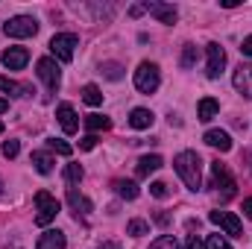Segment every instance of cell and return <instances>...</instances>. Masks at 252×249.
Wrapping results in <instances>:
<instances>
[{
    "label": "cell",
    "instance_id": "6da1fadb",
    "mask_svg": "<svg viewBox=\"0 0 252 249\" xmlns=\"http://www.w3.org/2000/svg\"><path fill=\"white\" fill-rule=\"evenodd\" d=\"M173 167L182 176V182L188 185V190H202V158L196 153H190V150L179 153L173 158Z\"/></svg>",
    "mask_w": 252,
    "mask_h": 249
},
{
    "label": "cell",
    "instance_id": "7a4b0ae2",
    "mask_svg": "<svg viewBox=\"0 0 252 249\" xmlns=\"http://www.w3.org/2000/svg\"><path fill=\"white\" fill-rule=\"evenodd\" d=\"M211 187H217V193H220L223 199H232V196H235V187H238L235 176L229 173V167H226L220 158L211 161Z\"/></svg>",
    "mask_w": 252,
    "mask_h": 249
},
{
    "label": "cell",
    "instance_id": "3957f363",
    "mask_svg": "<svg viewBox=\"0 0 252 249\" xmlns=\"http://www.w3.org/2000/svg\"><path fill=\"white\" fill-rule=\"evenodd\" d=\"M158 82H161L158 64H153V62L138 64V70H135V88H138L141 94H153V91L158 88Z\"/></svg>",
    "mask_w": 252,
    "mask_h": 249
},
{
    "label": "cell",
    "instance_id": "277c9868",
    "mask_svg": "<svg viewBox=\"0 0 252 249\" xmlns=\"http://www.w3.org/2000/svg\"><path fill=\"white\" fill-rule=\"evenodd\" d=\"M3 32H6L9 38H30V35L38 32V21L30 18V15H15V18H9V21L3 24Z\"/></svg>",
    "mask_w": 252,
    "mask_h": 249
},
{
    "label": "cell",
    "instance_id": "5b68a950",
    "mask_svg": "<svg viewBox=\"0 0 252 249\" xmlns=\"http://www.w3.org/2000/svg\"><path fill=\"white\" fill-rule=\"evenodd\" d=\"M35 208H38V214H35V223H38V226H50V223L56 220V214H59V202H56V196L47 193V190H38V193H35Z\"/></svg>",
    "mask_w": 252,
    "mask_h": 249
},
{
    "label": "cell",
    "instance_id": "8992f818",
    "mask_svg": "<svg viewBox=\"0 0 252 249\" xmlns=\"http://www.w3.org/2000/svg\"><path fill=\"white\" fill-rule=\"evenodd\" d=\"M76 47H79V38H76L73 32H56V35L50 38V53H53L59 62H70Z\"/></svg>",
    "mask_w": 252,
    "mask_h": 249
},
{
    "label": "cell",
    "instance_id": "52a82bcc",
    "mask_svg": "<svg viewBox=\"0 0 252 249\" xmlns=\"http://www.w3.org/2000/svg\"><path fill=\"white\" fill-rule=\"evenodd\" d=\"M35 70H38V76H41V82L47 85V91H56L59 85H62V70H59V64H56V59H38V64H35Z\"/></svg>",
    "mask_w": 252,
    "mask_h": 249
},
{
    "label": "cell",
    "instance_id": "ba28073f",
    "mask_svg": "<svg viewBox=\"0 0 252 249\" xmlns=\"http://www.w3.org/2000/svg\"><path fill=\"white\" fill-rule=\"evenodd\" d=\"M208 220H211L214 226H220L226 235H232V238H244V226H241V220H238L232 211H211Z\"/></svg>",
    "mask_w": 252,
    "mask_h": 249
},
{
    "label": "cell",
    "instance_id": "9c48e42d",
    "mask_svg": "<svg viewBox=\"0 0 252 249\" xmlns=\"http://www.w3.org/2000/svg\"><path fill=\"white\" fill-rule=\"evenodd\" d=\"M205 53H208V64H205V76L208 79H217L220 73H223V67H226V50L217 44V41H211L208 47H205Z\"/></svg>",
    "mask_w": 252,
    "mask_h": 249
},
{
    "label": "cell",
    "instance_id": "30bf717a",
    "mask_svg": "<svg viewBox=\"0 0 252 249\" xmlns=\"http://www.w3.org/2000/svg\"><path fill=\"white\" fill-rule=\"evenodd\" d=\"M144 12H150L153 18H158L161 24H176V18H179V12H176V6L173 3H158V0H147L144 3Z\"/></svg>",
    "mask_w": 252,
    "mask_h": 249
},
{
    "label": "cell",
    "instance_id": "8fae6325",
    "mask_svg": "<svg viewBox=\"0 0 252 249\" xmlns=\"http://www.w3.org/2000/svg\"><path fill=\"white\" fill-rule=\"evenodd\" d=\"M27 62H30V50H27V47H6L3 64H6L9 70H24Z\"/></svg>",
    "mask_w": 252,
    "mask_h": 249
},
{
    "label": "cell",
    "instance_id": "7c38bea8",
    "mask_svg": "<svg viewBox=\"0 0 252 249\" xmlns=\"http://www.w3.org/2000/svg\"><path fill=\"white\" fill-rule=\"evenodd\" d=\"M67 202H70V208H73V214H76V220L94 211V205H91V199H88V196H82V193H79L76 187H67Z\"/></svg>",
    "mask_w": 252,
    "mask_h": 249
},
{
    "label": "cell",
    "instance_id": "4fadbf2b",
    "mask_svg": "<svg viewBox=\"0 0 252 249\" xmlns=\"http://www.w3.org/2000/svg\"><path fill=\"white\" fill-rule=\"evenodd\" d=\"M232 82H235V88H238L244 97H250L252 100V64H241V67L235 70Z\"/></svg>",
    "mask_w": 252,
    "mask_h": 249
},
{
    "label": "cell",
    "instance_id": "5bb4252c",
    "mask_svg": "<svg viewBox=\"0 0 252 249\" xmlns=\"http://www.w3.org/2000/svg\"><path fill=\"white\" fill-rule=\"evenodd\" d=\"M56 118H59V124L67 135H73L76 129H79V121H76V112H73V106L70 103H62L59 109H56Z\"/></svg>",
    "mask_w": 252,
    "mask_h": 249
},
{
    "label": "cell",
    "instance_id": "9a60e30c",
    "mask_svg": "<svg viewBox=\"0 0 252 249\" xmlns=\"http://www.w3.org/2000/svg\"><path fill=\"white\" fill-rule=\"evenodd\" d=\"M64 247H67V241H64V232H59V229H47L35 244V249H64Z\"/></svg>",
    "mask_w": 252,
    "mask_h": 249
},
{
    "label": "cell",
    "instance_id": "2e32d148",
    "mask_svg": "<svg viewBox=\"0 0 252 249\" xmlns=\"http://www.w3.org/2000/svg\"><path fill=\"white\" fill-rule=\"evenodd\" d=\"M205 144L214 147V150H220V153H229V150H232V138H229V132H223V129H208V132H205Z\"/></svg>",
    "mask_w": 252,
    "mask_h": 249
},
{
    "label": "cell",
    "instance_id": "e0dca14e",
    "mask_svg": "<svg viewBox=\"0 0 252 249\" xmlns=\"http://www.w3.org/2000/svg\"><path fill=\"white\" fill-rule=\"evenodd\" d=\"M217 112H220V103H217L214 97H202V100H199V106H196V118H199L202 124L214 121V118H217Z\"/></svg>",
    "mask_w": 252,
    "mask_h": 249
},
{
    "label": "cell",
    "instance_id": "ac0fdd59",
    "mask_svg": "<svg viewBox=\"0 0 252 249\" xmlns=\"http://www.w3.org/2000/svg\"><path fill=\"white\" fill-rule=\"evenodd\" d=\"M0 91L3 94H12V97H30L32 94V85H21L9 76H0Z\"/></svg>",
    "mask_w": 252,
    "mask_h": 249
},
{
    "label": "cell",
    "instance_id": "d6986e66",
    "mask_svg": "<svg viewBox=\"0 0 252 249\" xmlns=\"http://www.w3.org/2000/svg\"><path fill=\"white\" fill-rule=\"evenodd\" d=\"M153 121H156V115L150 109H132V115H129V126L132 129H150Z\"/></svg>",
    "mask_w": 252,
    "mask_h": 249
},
{
    "label": "cell",
    "instance_id": "ffe728a7",
    "mask_svg": "<svg viewBox=\"0 0 252 249\" xmlns=\"http://www.w3.org/2000/svg\"><path fill=\"white\" fill-rule=\"evenodd\" d=\"M161 164H164V158H161V156H141L135 170H138V176H150V173H156Z\"/></svg>",
    "mask_w": 252,
    "mask_h": 249
},
{
    "label": "cell",
    "instance_id": "44dd1931",
    "mask_svg": "<svg viewBox=\"0 0 252 249\" xmlns=\"http://www.w3.org/2000/svg\"><path fill=\"white\" fill-rule=\"evenodd\" d=\"M32 164H35V170L38 173H53V156L50 153H32Z\"/></svg>",
    "mask_w": 252,
    "mask_h": 249
},
{
    "label": "cell",
    "instance_id": "7402d4cb",
    "mask_svg": "<svg viewBox=\"0 0 252 249\" xmlns=\"http://www.w3.org/2000/svg\"><path fill=\"white\" fill-rule=\"evenodd\" d=\"M115 190H118V196H124V199H135V196L141 193L135 182H126V179H118V182H115Z\"/></svg>",
    "mask_w": 252,
    "mask_h": 249
},
{
    "label": "cell",
    "instance_id": "603a6c76",
    "mask_svg": "<svg viewBox=\"0 0 252 249\" xmlns=\"http://www.w3.org/2000/svg\"><path fill=\"white\" fill-rule=\"evenodd\" d=\"M196 59H199V50H196V44H185V47H182V59H179V64L188 70V67H193V64H196Z\"/></svg>",
    "mask_w": 252,
    "mask_h": 249
},
{
    "label": "cell",
    "instance_id": "cb8c5ba5",
    "mask_svg": "<svg viewBox=\"0 0 252 249\" xmlns=\"http://www.w3.org/2000/svg\"><path fill=\"white\" fill-rule=\"evenodd\" d=\"M82 100H85L88 106H100V103H103V91H100L97 85H85V88H82Z\"/></svg>",
    "mask_w": 252,
    "mask_h": 249
},
{
    "label": "cell",
    "instance_id": "d4e9b609",
    "mask_svg": "<svg viewBox=\"0 0 252 249\" xmlns=\"http://www.w3.org/2000/svg\"><path fill=\"white\" fill-rule=\"evenodd\" d=\"M85 126H88V129H91V135H94V132H100V129H109L112 121H109V118H103V115H88V118H85Z\"/></svg>",
    "mask_w": 252,
    "mask_h": 249
},
{
    "label": "cell",
    "instance_id": "484cf974",
    "mask_svg": "<svg viewBox=\"0 0 252 249\" xmlns=\"http://www.w3.org/2000/svg\"><path fill=\"white\" fill-rule=\"evenodd\" d=\"M82 176H85V170H82V164H67V167H64V179H67L70 185H76V182H82Z\"/></svg>",
    "mask_w": 252,
    "mask_h": 249
},
{
    "label": "cell",
    "instance_id": "4316f807",
    "mask_svg": "<svg viewBox=\"0 0 252 249\" xmlns=\"http://www.w3.org/2000/svg\"><path fill=\"white\" fill-rule=\"evenodd\" d=\"M150 249H179V244H176L173 235H161V238H156V241L150 244Z\"/></svg>",
    "mask_w": 252,
    "mask_h": 249
},
{
    "label": "cell",
    "instance_id": "83f0119b",
    "mask_svg": "<svg viewBox=\"0 0 252 249\" xmlns=\"http://www.w3.org/2000/svg\"><path fill=\"white\" fill-rule=\"evenodd\" d=\"M100 70H103L109 79H121V76H124V67H121L118 62H103L100 64Z\"/></svg>",
    "mask_w": 252,
    "mask_h": 249
},
{
    "label": "cell",
    "instance_id": "f1b7e54d",
    "mask_svg": "<svg viewBox=\"0 0 252 249\" xmlns=\"http://www.w3.org/2000/svg\"><path fill=\"white\" fill-rule=\"evenodd\" d=\"M150 232V226L144 223V220H132L129 226H126V235H132V238H141V235H147Z\"/></svg>",
    "mask_w": 252,
    "mask_h": 249
},
{
    "label": "cell",
    "instance_id": "f546056e",
    "mask_svg": "<svg viewBox=\"0 0 252 249\" xmlns=\"http://www.w3.org/2000/svg\"><path fill=\"white\" fill-rule=\"evenodd\" d=\"M205 249H232V244H229L223 235H208V241H205Z\"/></svg>",
    "mask_w": 252,
    "mask_h": 249
},
{
    "label": "cell",
    "instance_id": "4dcf8cb0",
    "mask_svg": "<svg viewBox=\"0 0 252 249\" xmlns=\"http://www.w3.org/2000/svg\"><path fill=\"white\" fill-rule=\"evenodd\" d=\"M47 147H50L53 153H59V156H70V153H73V147H70V144H64V141H59V138H50V141H47Z\"/></svg>",
    "mask_w": 252,
    "mask_h": 249
},
{
    "label": "cell",
    "instance_id": "1f68e13d",
    "mask_svg": "<svg viewBox=\"0 0 252 249\" xmlns=\"http://www.w3.org/2000/svg\"><path fill=\"white\" fill-rule=\"evenodd\" d=\"M150 193H153L156 199H164V196L170 193V187L164 185V182H153V185H150Z\"/></svg>",
    "mask_w": 252,
    "mask_h": 249
},
{
    "label": "cell",
    "instance_id": "d6a6232c",
    "mask_svg": "<svg viewBox=\"0 0 252 249\" xmlns=\"http://www.w3.org/2000/svg\"><path fill=\"white\" fill-rule=\"evenodd\" d=\"M18 150H21V144H18V141H6V144H3V156H6V158H15V156H18Z\"/></svg>",
    "mask_w": 252,
    "mask_h": 249
},
{
    "label": "cell",
    "instance_id": "836d02e7",
    "mask_svg": "<svg viewBox=\"0 0 252 249\" xmlns=\"http://www.w3.org/2000/svg\"><path fill=\"white\" fill-rule=\"evenodd\" d=\"M94 144H97V135H85L79 141V150H94Z\"/></svg>",
    "mask_w": 252,
    "mask_h": 249
},
{
    "label": "cell",
    "instance_id": "e575fe53",
    "mask_svg": "<svg viewBox=\"0 0 252 249\" xmlns=\"http://www.w3.org/2000/svg\"><path fill=\"white\" fill-rule=\"evenodd\" d=\"M241 53H244V56H252V35H247V38H244V44H241Z\"/></svg>",
    "mask_w": 252,
    "mask_h": 249
},
{
    "label": "cell",
    "instance_id": "d590c367",
    "mask_svg": "<svg viewBox=\"0 0 252 249\" xmlns=\"http://www.w3.org/2000/svg\"><path fill=\"white\" fill-rule=\"evenodd\" d=\"M185 249H202V241H199L196 235H190V238H188V244H185Z\"/></svg>",
    "mask_w": 252,
    "mask_h": 249
},
{
    "label": "cell",
    "instance_id": "8d00e7d4",
    "mask_svg": "<svg viewBox=\"0 0 252 249\" xmlns=\"http://www.w3.org/2000/svg\"><path fill=\"white\" fill-rule=\"evenodd\" d=\"M129 15H132V18H138V15H144V3H135V6L129 9Z\"/></svg>",
    "mask_w": 252,
    "mask_h": 249
},
{
    "label": "cell",
    "instance_id": "74e56055",
    "mask_svg": "<svg viewBox=\"0 0 252 249\" xmlns=\"http://www.w3.org/2000/svg\"><path fill=\"white\" fill-rule=\"evenodd\" d=\"M244 214L252 220V196H247V199H244Z\"/></svg>",
    "mask_w": 252,
    "mask_h": 249
},
{
    "label": "cell",
    "instance_id": "f35d334b",
    "mask_svg": "<svg viewBox=\"0 0 252 249\" xmlns=\"http://www.w3.org/2000/svg\"><path fill=\"white\" fill-rule=\"evenodd\" d=\"M156 223H158V226H167V223H170V217H167V214H161V211H158V214H156Z\"/></svg>",
    "mask_w": 252,
    "mask_h": 249
},
{
    "label": "cell",
    "instance_id": "ab89813d",
    "mask_svg": "<svg viewBox=\"0 0 252 249\" xmlns=\"http://www.w3.org/2000/svg\"><path fill=\"white\" fill-rule=\"evenodd\" d=\"M100 249H121V244H115V241H103Z\"/></svg>",
    "mask_w": 252,
    "mask_h": 249
},
{
    "label": "cell",
    "instance_id": "60d3db41",
    "mask_svg": "<svg viewBox=\"0 0 252 249\" xmlns=\"http://www.w3.org/2000/svg\"><path fill=\"white\" fill-rule=\"evenodd\" d=\"M6 109H9V103H6V100H3V97H0V115H3V112H6Z\"/></svg>",
    "mask_w": 252,
    "mask_h": 249
},
{
    "label": "cell",
    "instance_id": "b9f144b4",
    "mask_svg": "<svg viewBox=\"0 0 252 249\" xmlns=\"http://www.w3.org/2000/svg\"><path fill=\"white\" fill-rule=\"evenodd\" d=\"M0 193H3V182H0Z\"/></svg>",
    "mask_w": 252,
    "mask_h": 249
},
{
    "label": "cell",
    "instance_id": "7bdbcfd3",
    "mask_svg": "<svg viewBox=\"0 0 252 249\" xmlns=\"http://www.w3.org/2000/svg\"><path fill=\"white\" fill-rule=\"evenodd\" d=\"M0 135H3V124H0Z\"/></svg>",
    "mask_w": 252,
    "mask_h": 249
}]
</instances>
